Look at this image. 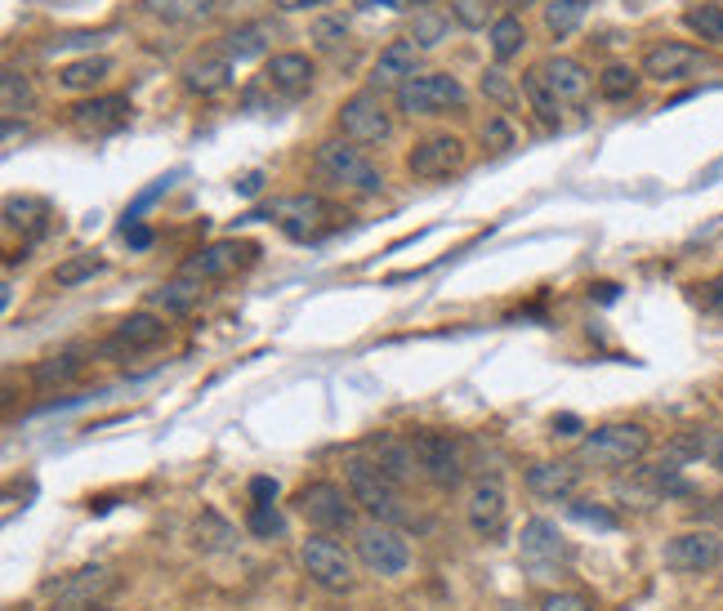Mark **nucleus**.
Segmentation results:
<instances>
[{
	"mask_svg": "<svg viewBox=\"0 0 723 611\" xmlns=\"http://www.w3.org/2000/svg\"><path fill=\"white\" fill-rule=\"evenodd\" d=\"M344 486L357 509H367L371 523H389V527H429L425 518H416V509L407 505V486L394 482L371 455H357L344 464Z\"/></svg>",
	"mask_w": 723,
	"mask_h": 611,
	"instance_id": "obj_1",
	"label": "nucleus"
},
{
	"mask_svg": "<svg viewBox=\"0 0 723 611\" xmlns=\"http://www.w3.org/2000/svg\"><path fill=\"white\" fill-rule=\"evenodd\" d=\"M648 446H652V433L643 424H598L580 438L576 464L594 468V473H617V468L639 464L648 455Z\"/></svg>",
	"mask_w": 723,
	"mask_h": 611,
	"instance_id": "obj_2",
	"label": "nucleus"
},
{
	"mask_svg": "<svg viewBox=\"0 0 723 611\" xmlns=\"http://www.w3.org/2000/svg\"><path fill=\"white\" fill-rule=\"evenodd\" d=\"M313 170H317L322 183H331V188H339V192H362V197H371V192L385 188L380 166H376L367 152H362L357 144H348V139H326V144H317Z\"/></svg>",
	"mask_w": 723,
	"mask_h": 611,
	"instance_id": "obj_3",
	"label": "nucleus"
},
{
	"mask_svg": "<svg viewBox=\"0 0 723 611\" xmlns=\"http://www.w3.org/2000/svg\"><path fill=\"white\" fill-rule=\"evenodd\" d=\"M264 219H273L291 241H322V236H331L339 228L344 214L317 192H291V197H277L264 210Z\"/></svg>",
	"mask_w": 723,
	"mask_h": 611,
	"instance_id": "obj_4",
	"label": "nucleus"
},
{
	"mask_svg": "<svg viewBox=\"0 0 723 611\" xmlns=\"http://www.w3.org/2000/svg\"><path fill=\"white\" fill-rule=\"evenodd\" d=\"M335 120H339V135H344L348 144H357V148L385 144V139L394 135V112H389L385 94H376V89H362V94L344 98Z\"/></svg>",
	"mask_w": 723,
	"mask_h": 611,
	"instance_id": "obj_5",
	"label": "nucleus"
},
{
	"mask_svg": "<svg viewBox=\"0 0 723 611\" xmlns=\"http://www.w3.org/2000/svg\"><path fill=\"white\" fill-rule=\"evenodd\" d=\"M353 549H357V562L376 571V576H402L411 567V545L398 527L389 523H367L353 531Z\"/></svg>",
	"mask_w": 723,
	"mask_h": 611,
	"instance_id": "obj_6",
	"label": "nucleus"
},
{
	"mask_svg": "<svg viewBox=\"0 0 723 611\" xmlns=\"http://www.w3.org/2000/svg\"><path fill=\"white\" fill-rule=\"evenodd\" d=\"M295 509L317 527V531H353L357 523V505L348 496V486L335 482H308L295 492Z\"/></svg>",
	"mask_w": 723,
	"mask_h": 611,
	"instance_id": "obj_7",
	"label": "nucleus"
},
{
	"mask_svg": "<svg viewBox=\"0 0 723 611\" xmlns=\"http://www.w3.org/2000/svg\"><path fill=\"white\" fill-rule=\"evenodd\" d=\"M394 98H398V112H407V116H442L451 107H464L469 94L451 72H420Z\"/></svg>",
	"mask_w": 723,
	"mask_h": 611,
	"instance_id": "obj_8",
	"label": "nucleus"
},
{
	"mask_svg": "<svg viewBox=\"0 0 723 611\" xmlns=\"http://www.w3.org/2000/svg\"><path fill=\"white\" fill-rule=\"evenodd\" d=\"M411 446H416V464H420L425 482L442 486V492L460 486V477H464V442L455 433H416Z\"/></svg>",
	"mask_w": 723,
	"mask_h": 611,
	"instance_id": "obj_9",
	"label": "nucleus"
},
{
	"mask_svg": "<svg viewBox=\"0 0 723 611\" xmlns=\"http://www.w3.org/2000/svg\"><path fill=\"white\" fill-rule=\"evenodd\" d=\"M255 255H260L255 241H237V236H232V241H210V246H201L179 273L206 286V282H223V277H232V273H241V268H251Z\"/></svg>",
	"mask_w": 723,
	"mask_h": 611,
	"instance_id": "obj_10",
	"label": "nucleus"
},
{
	"mask_svg": "<svg viewBox=\"0 0 723 611\" xmlns=\"http://www.w3.org/2000/svg\"><path fill=\"white\" fill-rule=\"evenodd\" d=\"M116 576L107 567H81L72 576H59L45 584V598L54 602V611H94L107 593H112Z\"/></svg>",
	"mask_w": 723,
	"mask_h": 611,
	"instance_id": "obj_11",
	"label": "nucleus"
},
{
	"mask_svg": "<svg viewBox=\"0 0 723 611\" xmlns=\"http://www.w3.org/2000/svg\"><path fill=\"white\" fill-rule=\"evenodd\" d=\"M130 98L126 94H94V98H81L72 112H67V120H72V130L81 135V139H107V135H116V130H126L130 126Z\"/></svg>",
	"mask_w": 723,
	"mask_h": 611,
	"instance_id": "obj_12",
	"label": "nucleus"
},
{
	"mask_svg": "<svg viewBox=\"0 0 723 611\" xmlns=\"http://www.w3.org/2000/svg\"><path fill=\"white\" fill-rule=\"evenodd\" d=\"M701 72H710V54L696 45H683V41H657L643 54V76L661 81V85H679V81H692Z\"/></svg>",
	"mask_w": 723,
	"mask_h": 611,
	"instance_id": "obj_13",
	"label": "nucleus"
},
{
	"mask_svg": "<svg viewBox=\"0 0 723 611\" xmlns=\"http://www.w3.org/2000/svg\"><path fill=\"white\" fill-rule=\"evenodd\" d=\"M300 562L308 571L313 584L331 589V593H344L353 589V558L344 554V545H335L331 536H308L300 545Z\"/></svg>",
	"mask_w": 723,
	"mask_h": 611,
	"instance_id": "obj_14",
	"label": "nucleus"
},
{
	"mask_svg": "<svg viewBox=\"0 0 723 611\" xmlns=\"http://www.w3.org/2000/svg\"><path fill=\"white\" fill-rule=\"evenodd\" d=\"M518 558H523V567H527L532 576H554V571L572 558V549H567L563 531H558L549 518H532V523L523 527Z\"/></svg>",
	"mask_w": 723,
	"mask_h": 611,
	"instance_id": "obj_15",
	"label": "nucleus"
},
{
	"mask_svg": "<svg viewBox=\"0 0 723 611\" xmlns=\"http://www.w3.org/2000/svg\"><path fill=\"white\" fill-rule=\"evenodd\" d=\"M464 518L482 540H496L510 523V496L496 477H478L469 486V501H464Z\"/></svg>",
	"mask_w": 723,
	"mask_h": 611,
	"instance_id": "obj_16",
	"label": "nucleus"
},
{
	"mask_svg": "<svg viewBox=\"0 0 723 611\" xmlns=\"http://www.w3.org/2000/svg\"><path fill=\"white\" fill-rule=\"evenodd\" d=\"M464 157H469V148L455 139V135H429V139H420L416 148H411V157H407V170L416 175V179H451L460 166H464Z\"/></svg>",
	"mask_w": 723,
	"mask_h": 611,
	"instance_id": "obj_17",
	"label": "nucleus"
},
{
	"mask_svg": "<svg viewBox=\"0 0 723 611\" xmlns=\"http://www.w3.org/2000/svg\"><path fill=\"white\" fill-rule=\"evenodd\" d=\"M723 558V540L714 531H679L666 540V567L683 571V576H701L714 571Z\"/></svg>",
	"mask_w": 723,
	"mask_h": 611,
	"instance_id": "obj_18",
	"label": "nucleus"
},
{
	"mask_svg": "<svg viewBox=\"0 0 723 611\" xmlns=\"http://www.w3.org/2000/svg\"><path fill=\"white\" fill-rule=\"evenodd\" d=\"M170 339V326H166V317H157V313H130V317H120L116 322V330H112V339H107V352H116V357H139V352H153V348H161Z\"/></svg>",
	"mask_w": 723,
	"mask_h": 611,
	"instance_id": "obj_19",
	"label": "nucleus"
},
{
	"mask_svg": "<svg viewBox=\"0 0 723 611\" xmlns=\"http://www.w3.org/2000/svg\"><path fill=\"white\" fill-rule=\"evenodd\" d=\"M536 72H541L545 89H549V94H554L563 107H585V103H589L594 76H589V67H585V63H576V59H567V54H554V59L536 63Z\"/></svg>",
	"mask_w": 723,
	"mask_h": 611,
	"instance_id": "obj_20",
	"label": "nucleus"
},
{
	"mask_svg": "<svg viewBox=\"0 0 723 611\" xmlns=\"http://www.w3.org/2000/svg\"><path fill=\"white\" fill-rule=\"evenodd\" d=\"M420 63H425V50H416L411 41H389L380 50V59L371 63V89L376 94H385V89L398 94L407 81L420 76Z\"/></svg>",
	"mask_w": 723,
	"mask_h": 611,
	"instance_id": "obj_21",
	"label": "nucleus"
},
{
	"mask_svg": "<svg viewBox=\"0 0 723 611\" xmlns=\"http://www.w3.org/2000/svg\"><path fill=\"white\" fill-rule=\"evenodd\" d=\"M313 76H317L313 59H308V54H295V50L273 54V59L264 63V85H269L277 98H286V103L304 98V94L313 89Z\"/></svg>",
	"mask_w": 723,
	"mask_h": 611,
	"instance_id": "obj_22",
	"label": "nucleus"
},
{
	"mask_svg": "<svg viewBox=\"0 0 723 611\" xmlns=\"http://www.w3.org/2000/svg\"><path fill=\"white\" fill-rule=\"evenodd\" d=\"M367 455L394 477V482H416L420 477V464H416V446H411V438H398V433H380V438H371L367 442Z\"/></svg>",
	"mask_w": 723,
	"mask_h": 611,
	"instance_id": "obj_23",
	"label": "nucleus"
},
{
	"mask_svg": "<svg viewBox=\"0 0 723 611\" xmlns=\"http://www.w3.org/2000/svg\"><path fill=\"white\" fill-rule=\"evenodd\" d=\"M576 482H580V468L567 464V460H541V464L527 468V486L541 501H572Z\"/></svg>",
	"mask_w": 723,
	"mask_h": 611,
	"instance_id": "obj_24",
	"label": "nucleus"
},
{
	"mask_svg": "<svg viewBox=\"0 0 723 611\" xmlns=\"http://www.w3.org/2000/svg\"><path fill=\"white\" fill-rule=\"evenodd\" d=\"M144 14H153L166 28H201L214 19V0H139Z\"/></svg>",
	"mask_w": 723,
	"mask_h": 611,
	"instance_id": "obj_25",
	"label": "nucleus"
},
{
	"mask_svg": "<svg viewBox=\"0 0 723 611\" xmlns=\"http://www.w3.org/2000/svg\"><path fill=\"white\" fill-rule=\"evenodd\" d=\"M228 81H232V63L210 45V50H201L188 67H184V85L192 89V94H219V89H228Z\"/></svg>",
	"mask_w": 723,
	"mask_h": 611,
	"instance_id": "obj_26",
	"label": "nucleus"
},
{
	"mask_svg": "<svg viewBox=\"0 0 723 611\" xmlns=\"http://www.w3.org/2000/svg\"><path fill=\"white\" fill-rule=\"evenodd\" d=\"M273 23H247V28H232V32H223L219 41H214V50L228 59V63H247V59H260L264 50H269V41H273Z\"/></svg>",
	"mask_w": 723,
	"mask_h": 611,
	"instance_id": "obj_27",
	"label": "nucleus"
},
{
	"mask_svg": "<svg viewBox=\"0 0 723 611\" xmlns=\"http://www.w3.org/2000/svg\"><path fill=\"white\" fill-rule=\"evenodd\" d=\"M81 371H85L81 352H76V348H63V352H54V357L36 361L32 380H36V389H67V384H72V380H76Z\"/></svg>",
	"mask_w": 723,
	"mask_h": 611,
	"instance_id": "obj_28",
	"label": "nucleus"
},
{
	"mask_svg": "<svg viewBox=\"0 0 723 611\" xmlns=\"http://www.w3.org/2000/svg\"><path fill=\"white\" fill-rule=\"evenodd\" d=\"M45 219H50V206L41 197H6V228L10 232H28V236H41L45 232Z\"/></svg>",
	"mask_w": 723,
	"mask_h": 611,
	"instance_id": "obj_29",
	"label": "nucleus"
},
{
	"mask_svg": "<svg viewBox=\"0 0 723 611\" xmlns=\"http://www.w3.org/2000/svg\"><path fill=\"white\" fill-rule=\"evenodd\" d=\"M492 59L496 63H510V59H518L523 54V45H527V28H523V19L518 14H501L496 23H492Z\"/></svg>",
	"mask_w": 723,
	"mask_h": 611,
	"instance_id": "obj_30",
	"label": "nucleus"
},
{
	"mask_svg": "<svg viewBox=\"0 0 723 611\" xmlns=\"http://www.w3.org/2000/svg\"><path fill=\"white\" fill-rule=\"evenodd\" d=\"M107 72H112V59H103V54H90V59H76V63H67L63 72H59V85L63 89H94V85H103L107 81Z\"/></svg>",
	"mask_w": 723,
	"mask_h": 611,
	"instance_id": "obj_31",
	"label": "nucleus"
},
{
	"mask_svg": "<svg viewBox=\"0 0 723 611\" xmlns=\"http://www.w3.org/2000/svg\"><path fill=\"white\" fill-rule=\"evenodd\" d=\"M201 295H206V291H201V282H192V277H184V273H179L175 282H166L161 291H153V304L179 317V313H192V308L201 304Z\"/></svg>",
	"mask_w": 723,
	"mask_h": 611,
	"instance_id": "obj_32",
	"label": "nucleus"
},
{
	"mask_svg": "<svg viewBox=\"0 0 723 611\" xmlns=\"http://www.w3.org/2000/svg\"><path fill=\"white\" fill-rule=\"evenodd\" d=\"M639 81H643L639 67H630V63H608V67L598 72V94L612 98V103H626V98L639 94Z\"/></svg>",
	"mask_w": 723,
	"mask_h": 611,
	"instance_id": "obj_33",
	"label": "nucleus"
},
{
	"mask_svg": "<svg viewBox=\"0 0 723 611\" xmlns=\"http://www.w3.org/2000/svg\"><path fill=\"white\" fill-rule=\"evenodd\" d=\"M683 28H688L692 36H701V41L723 45V0H701V6H692V10L683 14Z\"/></svg>",
	"mask_w": 723,
	"mask_h": 611,
	"instance_id": "obj_34",
	"label": "nucleus"
},
{
	"mask_svg": "<svg viewBox=\"0 0 723 611\" xmlns=\"http://www.w3.org/2000/svg\"><path fill=\"white\" fill-rule=\"evenodd\" d=\"M447 32H451V19L447 14H438V10H429V6H420L416 14H411V45L416 50H433V45H442L447 41Z\"/></svg>",
	"mask_w": 723,
	"mask_h": 611,
	"instance_id": "obj_35",
	"label": "nucleus"
},
{
	"mask_svg": "<svg viewBox=\"0 0 723 611\" xmlns=\"http://www.w3.org/2000/svg\"><path fill=\"white\" fill-rule=\"evenodd\" d=\"M523 98L532 103V112L545 120V126H558V120H563V103L545 89V81H541V72L532 67V72H523Z\"/></svg>",
	"mask_w": 723,
	"mask_h": 611,
	"instance_id": "obj_36",
	"label": "nucleus"
},
{
	"mask_svg": "<svg viewBox=\"0 0 723 611\" xmlns=\"http://www.w3.org/2000/svg\"><path fill=\"white\" fill-rule=\"evenodd\" d=\"M585 10H589V0H549V6H545V28H549V36H572V32L580 28Z\"/></svg>",
	"mask_w": 723,
	"mask_h": 611,
	"instance_id": "obj_37",
	"label": "nucleus"
},
{
	"mask_svg": "<svg viewBox=\"0 0 723 611\" xmlns=\"http://www.w3.org/2000/svg\"><path fill=\"white\" fill-rule=\"evenodd\" d=\"M28 107H32V81L23 72H6V81H0V112H6V120H19Z\"/></svg>",
	"mask_w": 723,
	"mask_h": 611,
	"instance_id": "obj_38",
	"label": "nucleus"
},
{
	"mask_svg": "<svg viewBox=\"0 0 723 611\" xmlns=\"http://www.w3.org/2000/svg\"><path fill=\"white\" fill-rule=\"evenodd\" d=\"M103 268H107V264H103L98 255H67V260L54 268V286L72 291V286H81V282H94Z\"/></svg>",
	"mask_w": 723,
	"mask_h": 611,
	"instance_id": "obj_39",
	"label": "nucleus"
},
{
	"mask_svg": "<svg viewBox=\"0 0 723 611\" xmlns=\"http://www.w3.org/2000/svg\"><path fill=\"white\" fill-rule=\"evenodd\" d=\"M492 10H496V0H451V19H455L464 32H478V28L496 23Z\"/></svg>",
	"mask_w": 723,
	"mask_h": 611,
	"instance_id": "obj_40",
	"label": "nucleus"
},
{
	"mask_svg": "<svg viewBox=\"0 0 723 611\" xmlns=\"http://www.w3.org/2000/svg\"><path fill=\"white\" fill-rule=\"evenodd\" d=\"M308 36H313L317 50H339V45L348 41V19H344V14H322V19L313 23Z\"/></svg>",
	"mask_w": 723,
	"mask_h": 611,
	"instance_id": "obj_41",
	"label": "nucleus"
},
{
	"mask_svg": "<svg viewBox=\"0 0 723 611\" xmlns=\"http://www.w3.org/2000/svg\"><path fill=\"white\" fill-rule=\"evenodd\" d=\"M247 527H251V536H260V540H277V536L286 531V518H282L277 505H251Z\"/></svg>",
	"mask_w": 723,
	"mask_h": 611,
	"instance_id": "obj_42",
	"label": "nucleus"
},
{
	"mask_svg": "<svg viewBox=\"0 0 723 611\" xmlns=\"http://www.w3.org/2000/svg\"><path fill=\"white\" fill-rule=\"evenodd\" d=\"M567 514L585 527H598V531H617V514L602 509L598 501H567Z\"/></svg>",
	"mask_w": 723,
	"mask_h": 611,
	"instance_id": "obj_43",
	"label": "nucleus"
},
{
	"mask_svg": "<svg viewBox=\"0 0 723 611\" xmlns=\"http://www.w3.org/2000/svg\"><path fill=\"white\" fill-rule=\"evenodd\" d=\"M197 545H206V549H228V545H232V527H228L219 514H201V523H197Z\"/></svg>",
	"mask_w": 723,
	"mask_h": 611,
	"instance_id": "obj_44",
	"label": "nucleus"
},
{
	"mask_svg": "<svg viewBox=\"0 0 723 611\" xmlns=\"http://www.w3.org/2000/svg\"><path fill=\"white\" fill-rule=\"evenodd\" d=\"M541 611H594V602L585 593H572V589H554L541 598Z\"/></svg>",
	"mask_w": 723,
	"mask_h": 611,
	"instance_id": "obj_45",
	"label": "nucleus"
},
{
	"mask_svg": "<svg viewBox=\"0 0 723 611\" xmlns=\"http://www.w3.org/2000/svg\"><path fill=\"white\" fill-rule=\"evenodd\" d=\"M482 144H488L492 152H505V148H514V130H510V120H505V116H492L488 126H482Z\"/></svg>",
	"mask_w": 723,
	"mask_h": 611,
	"instance_id": "obj_46",
	"label": "nucleus"
},
{
	"mask_svg": "<svg viewBox=\"0 0 723 611\" xmlns=\"http://www.w3.org/2000/svg\"><path fill=\"white\" fill-rule=\"evenodd\" d=\"M696 304H701L710 317H723V273L696 286Z\"/></svg>",
	"mask_w": 723,
	"mask_h": 611,
	"instance_id": "obj_47",
	"label": "nucleus"
},
{
	"mask_svg": "<svg viewBox=\"0 0 723 611\" xmlns=\"http://www.w3.org/2000/svg\"><path fill=\"white\" fill-rule=\"evenodd\" d=\"M482 94H492L496 103H514V85L505 81V72H488V76H482Z\"/></svg>",
	"mask_w": 723,
	"mask_h": 611,
	"instance_id": "obj_48",
	"label": "nucleus"
},
{
	"mask_svg": "<svg viewBox=\"0 0 723 611\" xmlns=\"http://www.w3.org/2000/svg\"><path fill=\"white\" fill-rule=\"evenodd\" d=\"M120 236H126L135 251H148V246H153V232H148L139 219H126V223H120Z\"/></svg>",
	"mask_w": 723,
	"mask_h": 611,
	"instance_id": "obj_49",
	"label": "nucleus"
},
{
	"mask_svg": "<svg viewBox=\"0 0 723 611\" xmlns=\"http://www.w3.org/2000/svg\"><path fill=\"white\" fill-rule=\"evenodd\" d=\"M251 496H255V505H273L277 501V482L273 477H255L251 482Z\"/></svg>",
	"mask_w": 723,
	"mask_h": 611,
	"instance_id": "obj_50",
	"label": "nucleus"
},
{
	"mask_svg": "<svg viewBox=\"0 0 723 611\" xmlns=\"http://www.w3.org/2000/svg\"><path fill=\"white\" fill-rule=\"evenodd\" d=\"M317 6H326V0H273V10H282V14H300V10H317Z\"/></svg>",
	"mask_w": 723,
	"mask_h": 611,
	"instance_id": "obj_51",
	"label": "nucleus"
},
{
	"mask_svg": "<svg viewBox=\"0 0 723 611\" xmlns=\"http://www.w3.org/2000/svg\"><path fill=\"white\" fill-rule=\"evenodd\" d=\"M705 455H710V464H714V468L723 473V429H719V433H714V438L705 442Z\"/></svg>",
	"mask_w": 723,
	"mask_h": 611,
	"instance_id": "obj_52",
	"label": "nucleus"
},
{
	"mask_svg": "<svg viewBox=\"0 0 723 611\" xmlns=\"http://www.w3.org/2000/svg\"><path fill=\"white\" fill-rule=\"evenodd\" d=\"M260 183H264L260 175H247V179H241L237 188H241V192H247V197H255V192H260Z\"/></svg>",
	"mask_w": 723,
	"mask_h": 611,
	"instance_id": "obj_53",
	"label": "nucleus"
},
{
	"mask_svg": "<svg viewBox=\"0 0 723 611\" xmlns=\"http://www.w3.org/2000/svg\"><path fill=\"white\" fill-rule=\"evenodd\" d=\"M554 429H567V433H580V420H576V415H558V420H554Z\"/></svg>",
	"mask_w": 723,
	"mask_h": 611,
	"instance_id": "obj_54",
	"label": "nucleus"
},
{
	"mask_svg": "<svg viewBox=\"0 0 723 611\" xmlns=\"http://www.w3.org/2000/svg\"><path fill=\"white\" fill-rule=\"evenodd\" d=\"M357 6H367V10H394L398 0H357Z\"/></svg>",
	"mask_w": 723,
	"mask_h": 611,
	"instance_id": "obj_55",
	"label": "nucleus"
},
{
	"mask_svg": "<svg viewBox=\"0 0 723 611\" xmlns=\"http://www.w3.org/2000/svg\"><path fill=\"white\" fill-rule=\"evenodd\" d=\"M505 6H514V10H527V6H536V0H505Z\"/></svg>",
	"mask_w": 723,
	"mask_h": 611,
	"instance_id": "obj_56",
	"label": "nucleus"
},
{
	"mask_svg": "<svg viewBox=\"0 0 723 611\" xmlns=\"http://www.w3.org/2000/svg\"><path fill=\"white\" fill-rule=\"evenodd\" d=\"M411 6H416V10H420V6H433V0H411Z\"/></svg>",
	"mask_w": 723,
	"mask_h": 611,
	"instance_id": "obj_57",
	"label": "nucleus"
},
{
	"mask_svg": "<svg viewBox=\"0 0 723 611\" xmlns=\"http://www.w3.org/2000/svg\"><path fill=\"white\" fill-rule=\"evenodd\" d=\"M376 611H380V607H376Z\"/></svg>",
	"mask_w": 723,
	"mask_h": 611,
	"instance_id": "obj_58",
	"label": "nucleus"
}]
</instances>
